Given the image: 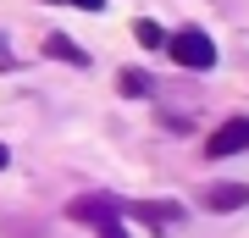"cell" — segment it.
Segmentation results:
<instances>
[{"label":"cell","instance_id":"6da1fadb","mask_svg":"<svg viewBox=\"0 0 249 238\" xmlns=\"http://www.w3.org/2000/svg\"><path fill=\"white\" fill-rule=\"evenodd\" d=\"M166 50H172V61L188 67V72H211L216 67V44H211V34H199V28H178V34L166 39Z\"/></svg>","mask_w":249,"mask_h":238},{"label":"cell","instance_id":"7a4b0ae2","mask_svg":"<svg viewBox=\"0 0 249 238\" xmlns=\"http://www.w3.org/2000/svg\"><path fill=\"white\" fill-rule=\"evenodd\" d=\"M238 150H249V116H227V122L205 139V155L222 161V155H238Z\"/></svg>","mask_w":249,"mask_h":238},{"label":"cell","instance_id":"3957f363","mask_svg":"<svg viewBox=\"0 0 249 238\" xmlns=\"http://www.w3.org/2000/svg\"><path fill=\"white\" fill-rule=\"evenodd\" d=\"M67 216H72V221H94V227H100V221L116 216V200H106V194H83V200L67 205Z\"/></svg>","mask_w":249,"mask_h":238},{"label":"cell","instance_id":"277c9868","mask_svg":"<svg viewBox=\"0 0 249 238\" xmlns=\"http://www.w3.org/2000/svg\"><path fill=\"white\" fill-rule=\"evenodd\" d=\"M205 205H211V211H244L249 188L244 183H211V188H205Z\"/></svg>","mask_w":249,"mask_h":238},{"label":"cell","instance_id":"5b68a950","mask_svg":"<svg viewBox=\"0 0 249 238\" xmlns=\"http://www.w3.org/2000/svg\"><path fill=\"white\" fill-rule=\"evenodd\" d=\"M45 55H50V61H67V67H89V50H78L67 34H50L45 39Z\"/></svg>","mask_w":249,"mask_h":238},{"label":"cell","instance_id":"8992f818","mask_svg":"<svg viewBox=\"0 0 249 238\" xmlns=\"http://www.w3.org/2000/svg\"><path fill=\"white\" fill-rule=\"evenodd\" d=\"M116 83H122L127 100H144V94L155 89V78H150V72H139V67H122V78H116Z\"/></svg>","mask_w":249,"mask_h":238},{"label":"cell","instance_id":"52a82bcc","mask_svg":"<svg viewBox=\"0 0 249 238\" xmlns=\"http://www.w3.org/2000/svg\"><path fill=\"white\" fill-rule=\"evenodd\" d=\"M133 39L144 44V50H160V44H166L172 34H166V28H160V22H150V17H139V22H133Z\"/></svg>","mask_w":249,"mask_h":238},{"label":"cell","instance_id":"ba28073f","mask_svg":"<svg viewBox=\"0 0 249 238\" xmlns=\"http://www.w3.org/2000/svg\"><path fill=\"white\" fill-rule=\"evenodd\" d=\"M139 216H144V221H178V216H183V205H172V200H144V205H139Z\"/></svg>","mask_w":249,"mask_h":238},{"label":"cell","instance_id":"9c48e42d","mask_svg":"<svg viewBox=\"0 0 249 238\" xmlns=\"http://www.w3.org/2000/svg\"><path fill=\"white\" fill-rule=\"evenodd\" d=\"M100 238H127V233H122V216H111V221H100Z\"/></svg>","mask_w":249,"mask_h":238},{"label":"cell","instance_id":"30bf717a","mask_svg":"<svg viewBox=\"0 0 249 238\" xmlns=\"http://www.w3.org/2000/svg\"><path fill=\"white\" fill-rule=\"evenodd\" d=\"M61 6H78V11H106V0H61Z\"/></svg>","mask_w":249,"mask_h":238},{"label":"cell","instance_id":"8fae6325","mask_svg":"<svg viewBox=\"0 0 249 238\" xmlns=\"http://www.w3.org/2000/svg\"><path fill=\"white\" fill-rule=\"evenodd\" d=\"M11 166V150H6V144H0V172H6Z\"/></svg>","mask_w":249,"mask_h":238}]
</instances>
